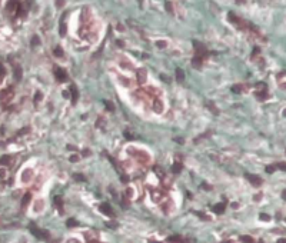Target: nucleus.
Returning a JSON list of instances; mask_svg holds the SVG:
<instances>
[{
    "label": "nucleus",
    "instance_id": "f257e3e1",
    "mask_svg": "<svg viewBox=\"0 0 286 243\" xmlns=\"http://www.w3.org/2000/svg\"><path fill=\"white\" fill-rule=\"evenodd\" d=\"M127 153H129L130 156L135 157L136 160L139 163H142V165H147V163L150 162V156H149L145 150H139V149H135V147H129V149H127Z\"/></svg>",
    "mask_w": 286,
    "mask_h": 243
},
{
    "label": "nucleus",
    "instance_id": "f03ea898",
    "mask_svg": "<svg viewBox=\"0 0 286 243\" xmlns=\"http://www.w3.org/2000/svg\"><path fill=\"white\" fill-rule=\"evenodd\" d=\"M227 17H229V20H230V22H232V23H233V24H235V26H236V27H239L240 30H246V29H248V27H249V24H248V23H246V22H243V20H242V19H240V17L235 16L233 13H229V14H227Z\"/></svg>",
    "mask_w": 286,
    "mask_h": 243
},
{
    "label": "nucleus",
    "instance_id": "7ed1b4c3",
    "mask_svg": "<svg viewBox=\"0 0 286 243\" xmlns=\"http://www.w3.org/2000/svg\"><path fill=\"white\" fill-rule=\"evenodd\" d=\"M13 96H14V92H13V87H11V86L6 87V89H3V90L0 92V102H2V103H7V102H10L11 99H13Z\"/></svg>",
    "mask_w": 286,
    "mask_h": 243
},
{
    "label": "nucleus",
    "instance_id": "20e7f679",
    "mask_svg": "<svg viewBox=\"0 0 286 243\" xmlns=\"http://www.w3.org/2000/svg\"><path fill=\"white\" fill-rule=\"evenodd\" d=\"M29 227H30V232H32L36 238H39V239H49L50 238V235H49L47 230H40V229H37L34 225H30Z\"/></svg>",
    "mask_w": 286,
    "mask_h": 243
},
{
    "label": "nucleus",
    "instance_id": "39448f33",
    "mask_svg": "<svg viewBox=\"0 0 286 243\" xmlns=\"http://www.w3.org/2000/svg\"><path fill=\"white\" fill-rule=\"evenodd\" d=\"M152 109H153V112L157 114L163 113V110H165V104H163V102L160 100V99H155L153 100V106H152Z\"/></svg>",
    "mask_w": 286,
    "mask_h": 243
},
{
    "label": "nucleus",
    "instance_id": "423d86ee",
    "mask_svg": "<svg viewBox=\"0 0 286 243\" xmlns=\"http://www.w3.org/2000/svg\"><path fill=\"white\" fill-rule=\"evenodd\" d=\"M258 89H260V90L256 92V97H258L259 100H266V99H268V90H266V86L260 83V85H258Z\"/></svg>",
    "mask_w": 286,
    "mask_h": 243
},
{
    "label": "nucleus",
    "instance_id": "0eeeda50",
    "mask_svg": "<svg viewBox=\"0 0 286 243\" xmlns=\"http://www.w3.org/2000/svg\"><path fill=\"white\" fill-rule=\"evenodd\" d=\"M54 76H56V80L60 82V83L67 80V73H66L63 69H59V67L54 69Z\"/></svg>",
    "mask_w": 286,
    "mask_h": 243
},
{
    "label": "nucleus",
    "instance_id": "6e6552de",
    "mask_svg": "<svg viewBox=\"0 0 286 243\" xmlns=\"http://www.w3.org/2000/svg\"><path fill=\"white\" fill-rule=\"evenodd\" d=\"M99 210L102 212V213H104V215L109 217H114V212L112 210V207H110L108 203H102V205L99 206Z\"/></svg>",
    "mask_w": 286,
    "mask_h": 243
},
{
    "label": "nucleus",
    "instance_id": "1a4fd4ad",
    "mask_svg": "<svg viewBox=\"0 0 286 243\" xmlns=\"http://www.w3.org/2000/svg\"><path fill=\"white\" fill-rule=\"evenodd\" d=\"M136 79H137V83H139V85H143L146 82V79H147V72H146L145 69H137V72H136Z\"/></svg>",
    "mask_w": 286,
    "mask_h": 243
},
{
    "label": "nucleus",
    "instance_id": "9d476101",
    "mask_svg": "<svg viewBox=\"0 0 286 243\" xmlns=\"http://www.w3.org/2000/svg\"><path fill=\"white\" fill-rule=\"evenodd\" d=\"M246 179H248L249 182H250V184H253V186H260L262 184V177H259V176H256V174H246Z\"/></svg>",
    "mask_w": 286,
    "mask_h": 243
},
{
    "label": "nucleus",
    "instance_id": "9b49d317",
    "mask_svg": "<svg viewBox=\"0 0 286 243\" xmlns=\"http://www.w3.org/2000/svg\"><path fill=\"white\" fill-rule=\"evenodd\" d=\"M193 46H194V50H196V56H200V57H202V56H205L206 54V47L203 46V44H200L199 42L194 40Z\"/></svg>",
    "mask_w": 286,
    "mask_h": 243
},
{
    "label": "nucleus",
    "instance_id": "f8f14e48",
    "mask_svg": "<svg viewBox=\"0 0 286 243\" xmlns=\"http://www.w3.org/2000/svg\"><path fill=\"white\" fill-rule=\"evenodd\" d=\"M20 5V0H9L7 5H6V9L9 11H13V10H17V7Z\"/></svg>",
    "mask_w": 286,
    "mask_h": 243
},
{
    "label": "nucleus",
    "instance_id": "ddd939ff",
    "mask_svg": "<svg viewBox=\"0 0 286 243\" xmlns=\"http://www.w3.org/2000/svg\"><path fill=\"white\" fill-rule=\"evenodd\" d=\"M278 83L282 89H286V72H282L278 75Z\"/></svg>",
    "mask_w": 286,
    "mask_h": 243
},
{
    "label": "nucleus",
    "instance_id": "4468645a",
    "mask_svg": "<svg viewBox=\"0 0 286 243\" xmlns=\"http://www.w3.org/2000/svg\"><path fill=\"white\" fill-rule=\"evenodd\" d=\"M192 65H193L194 69H200V67H202V65H203V57H200V56H194L193 59H192Z\"/></svg>",
    "mask_w": 286,
    "mask_h": 243
},
{
    "label": "nucleus",
    "instance_id": "2eb2a0df",
    "mask_svg": "<svg viewBox=\"0 0 286 243\" xmlns=\"http://www.w3.org/2000/svg\"><path fill=\"white\" fill-rule=\"evenodd\" d=\"M225 207H226V206H225V203H216L212 209H213V212H215L216 215H222V213L225 212Z\"/></svg>",
    "mask_w": 286,
    "mask_h": 243
},
{
    "label": "nucleus",
    "instance_id": "dca6fc26",
    "mask_svg": "<svg viewBox=\"0 0 286 243\" xmlns=\"http://www.w3.org/2000/svg\"><path fill=\"white\" fill-rule=\"evenodd\" d=\"M33 177V170H30V169H26L24 172H23V182H30V179Z\"/></svg>",
    "mask_w": 286,
    "mask_h": 243
},
{
    "label": "nucleus",
    "instance_id": "f3484780",
    "mask_svg": "<svg viewBox=\"0 0 286 243\" xmlns=\"http://www.w3.org/2000/svg\"><path fill=\"white\" fill-rule=\"evenodd\" d=\"M162 196H163V193L160 190H153V192H152V199L155 200V202H160V200H162Z\"/></svg>",
    "mask_w": 286,
    "mask_h": 243
},
{
    "label": "nucleus",
    "instance_id": "a211bd4d",
    "mask_svg": "<svg viewBox=\"0 0 286 243\" xmlns=\"http://www.w3.org/2000/svg\"><path fill=\"white\" fill-rule=\"evenodd\" d=\"M70 92H72V103L75 104V103L77 102V99H79V92H77V89H76L75 86L70 87Z\"/></svg>",
    "mask_w": 286,
    "mask_h": 243
},
{
    "label": "nucleus",
    "instance_id": "6ab92c4d",
    "mask_svg": "<svg viewBox=\"0 0 286 243\" xmlns=\"http://www.w3.org/2000/svg\"><path fill=\"white\" fill-rule=\"evenodd\" d=\"M22 76H23L22 67H20V66H16V67H14V79H16L17 82H20L22 80Z\"/></svg>",
    "mask_w": 286,
    "mask_h": 243
},
{
    "label": "nucleus",
    "instance_id": "aec40b11",
    "mask_svg": "<svg viewBox=\"0 0 286 243\" xmlns=\"http://www.w3.org/2000/svg\"><path fill=\"white\" fill-rule=\"evenodd\" d=\"M0 165H3V166H10L11 165V156H3L0 157Z\"/></svg>",
    "mask_w": 286,
    "mask_h": 243
},
{
    "label": "nucleus",
    "instance_id": "412c9836",
    "mask_svg": "<svg viewBox=\"0 0 286 243\" xmlns=\"http://www.w3.org/2000/svg\"><path fill=\"white\" fill-rule=\"evenodd\" d=\"M30 200H32V194L30 193H26L24 196H23V199H22V207L24 209L29 203H30Z\"/></svg>",
    "mask_w": 286,
    "mask_h": 243
},
{
    "label": "nucleus",
    "instance_id": "4be33fe9",
    "mask_svg": "<svg viewBox=\"0 0 286 243\" xmlns=\"http://www.w3.org/2000/svg\"><path fill=\"white\" fill-rule=\"evenodd\" d=\"M167 242L169 243H185L183 238H180V236H170V238H167Z\"/></svg>",
    "mask_w": 286,
    "mask_h": 243
},
{
    "label": "nucleus",
    "instance_id": "5701e85b",
    "mask_svg": "<svg viewBox=\"0 0 286 243\" xmlns=\"http://www.w3.org/2000/svg\"><path fill=\"white\" fill-rule=\"evenodd\" d=\"M240 242L242 243H255V239L252 238V236H249V235H243V236H240Z\"/></svg>",
    "mask_w": 286,
    "mask_h": 243
},
{
    "label": "nucleus",
    "instance_id": "b1692460",
    "mask_svg": "<svg viewBox=\"0 0 286 243\" xmlns=\"http://www.w3.org/2000/svg\"><path fill=\"white\" fill-rule=\"evenodd\" d=\"M180 170H182V163L175 162V165L172 166V172L175 173V174H178V173H180Z\"/></svg>",
    "mask_w": 286,
    "mask_h": 243
},
{
    "label": "nucleus",
    "instance_id": "393cba45",
    "mask_svg": "<svg viewBox=\"0 0 286 243\" xmlns=\"http://www.w3.org/2000/svg\"><path fill=\"white\" fill-rule=\"evenodd\" d=\"M176 79H178V82H180V83L185 80V73L182 69H176Z\"/></svg>",
    "mask_w": 286,
    "mask_h": 243
},
{
    "label": "nucleus",
    "instance_id": "a878e982",
    "mask_svg": "<svg viewBox=\"0 0 286 243\" xmlns=\"http://www.w3.org/2000/svg\"><path fill=\"white\" fill-rule=\"evenodd\" d=\"M43 100V93L42 92H36V94H34V103L37 104V103H40Z\"/></svg>",
    "mask_w": 286,
    "mask_h": 243
},
{
    "label": "nucleus",
    "instance_id": "bb28decb",
    "mask_svg": "<svg viewBox=\"0 0 286 243\" xmlns=\"http://www.w3.org/2000/svg\"><path fill=\"white\" fill-rule=\"evenodd\" d=\"M243 90H245V86H242V85H236V86L232 87V92L235 93H242Z\"/></svg>",
    "mask_w": 286,
    "mask_h": 243
},
{
    "label": "nucleus",
    "instance_id": "cd10ccee",
    "mask_svg": "<svg viewBox=\"0 0 286 243\" xmlns=\"http://www.w3.org/2000/svg\"><path fill=\"white\" fill-rule=\"evenodd\" d=\"M0 179L6 180L7 179V169L6 168H0Z\"/></svg>",
    "mask_w": 286,
    "mask_h": 243
},
{
    "label": "nucleus",
    "instance_id": "c85d7f7f",
    "mask_svg": "<svg viewBox=\"0 0 286 243\" xmlns=\"http://www.w3.org/2000/svg\"><path fill=\"white\" fill-rule=\"evenodd\" d=\"M104 124H106V122H104V119L103 117H99L96 122V127H100V129H103L104 127Z\"/></svg>",
    "mask_w": 286,
    "mask_h": 243
},
{
    "label": "nucleus",
    "instance_id": "c756f323",
    "mask_svg": "<svg viewBox=\"0 0 286 243\" xmlns=\"http://www.w3.org/2000/svg\"><path fill=\"white\" fill-rule=\"evenodd\" d=\"M54 203H56V206L59 207V210H62L63 203H62V197H60V196H56V197H54Z\"/></svg>",
    "mask_w": 286,
    "mask_h": 243
},
{
    "label": "nucleus",
    "instance_id": "7c9ffc66",
    "mask_svg": "<svg viewBox=\"0 0 286 243\" xmlns=\"http://www.w3.org/2000/svg\"><path fill=\"white\" fill-rule=\"evenodd\" d=\"M207 107L210 109V112H213L215 114H219V110L216 109V106L213 104V103H210V102H207Z\"/></svg>",
    "mask_w": 286,
    "mask_h": 243
},
{
    "label": "nucleus",
    "instance_id": "2f4dec72",
    "mask_svg": "<svg viewBox=\"0 0 286 243\" xmlns=\"http://www.w3.org/2000/svg\"><path fill=\"white\" fill-rule=\"evenodd\" d=\"M66 225H67V227L77 226V220H76V219H69V220L66 222Z\"/></svg>",
    "mask_w": 286,
    "mask_h": 243
},
{
    "label": "nucleus",
    "instance_id": "473e14b6",
    "mask_svg": "<svg viewBox=\"0 0 286 243\" xmlns=\"http://www.w3.org/2000/svg\"><path fill=\"white\" fill-rule=\"evenodd\" d=\"M53 53H54V56H57V57H62V56H63V50H62V49H60L59 46H57V47L54 49V52H53Z\"/></svg>",
    "mask_w": 286,
    "mask_h": 243
},
{
    "label": "nucleus",
    "instance_id": "72a5a7b5",
    "mask_svg": "<svg viewBox=\"0 0 286 243\" xmlns=\"http://www.w3.org/2000/svg\"><path fill=\"white\" fill-rule=\"evenodd\" d=\"M156 46H157L159 49H165V47L167 46V43H166V42H163V40H157V42H156Z\"/></svg>",
    "mask_w": 286,
    "mask_h": 243
},
{
    "label": "nucleus",
    "instance_id": "f704fd0d",
    "mask_svg": "<svg viewBox=\"0 0 286 243\" xmlns=\"http://www.w3.org/2000/svg\"><path fill=\"white\" fill-rule=\"evenodd\" d=\"M276 169H281V170H283V172H286V162H281L276 165Z\"/></svg>",
    "mask_w": 286,
    "mask_h": 243
},
{
    "label": "nucleus",
    "instance_id": "c9c22d12",
    "mask_svg": "<svg viewBox=\"0 0 286 243\" xmlns=\"http://www.w3.org/2000/svg\"><path fill=\"white\" fill-rule=\"evenodd\" d=\"M59 33H60V36H65V34H66V24H63V22L60 23V30H59Z\"/></svg>",
    "mask_w": 286,
    "mask_h": 243
},
{
    "label": "nucleus",
    "instance_id": "e433bc0d",
    "mask_svg": "<svg viewBox=\"0 0 286 243\" xmlns=\"http://www.w3.org/2000/svg\"><path fill=\"white\" fill-rule=\"evenodd\" d=\"M65 3H66V0H56V7H57V9H62V7L65 6Z\"/></svg>",
    "mask_w": 286,
    "mask_h": 243
},
{
    "label": "nucleus",
    "instance_id": "4c0bfd02",
    "mask_svg": "<svg viewBox=\"0 0 286 243\" xmlns=\"http://www.w3.org/2000/svg\"><path fill=\"white\" fill-rule=\"evenodd\" d=\"M276 170V165H272V166H266V173H273Z\"/></svg>",
    "mask_w": 286,
    "mask_h": 243
},
{
    "label": "nucleus",
    "instance_id": "58836bf2",
    "mask_svg": "<svg viewBox=\"0 0 286 243\" xmlns=\"http://www.w3.org/2000/svg\"><path fill=\"white\" fill-rule=\"evenodd\" d=\"M69 160H70L72 163H76V162H79V155H72V156L69 157Z\"/></svg>",
    "mask_w": 286,
    "mask_h": 243
},
{
    "label": "nucleus",
    "instance_id": "ea45409f",
    "mask_svg": "<svg viewBox=\"0 0 286 243\" xmlns=\"http://www.w3.org/2000/svg\"><path fill=\"white\" fill-rule=\"evenodd\" d=\"M166 10L169 11V13H173V5L170 3V2H167L166 3Z\"/></svg>",
    "mask_w": 286,
    "mask_h": 243
},
{
    "label": "nucleus",
    "instance_id": "a19ab883",
    "mask_svg": "<svg viewBox=\"0 0 286 243\" xmlns=\"http://www.w3.org/2000/svg\"><path fill=\"white\" fill-rule=\"evenodd\" d=\"M155 172H157V176H159V177H163V170L159 168V166H156V168H155Z\"/></svg>",
    "mask_w": 286,
    "mask_h": 243
},
{
    "label": "nucleus",
    "instance_id": "79ce46f5",
    "mask_svg": "<svg viewBox=\"0 0 286 243\" xmlns=\"http://www.w3.org/2000/svg\"><path fill=\"white\" fill-rule=\"evenodd\" d=\"M133 193H135V192H133V189H132V187H127V189H126V194H127V197H132V196H133Z\"/></svg>",
    "mask_w": 286,
    "mask_h": 243
},
{
    "label": "nucleus",
    "instance_id": "37998d69",
    "mask_svg": "<svg viewBox=\"0 0 286 243\" xmlns=\"http://www.w3.org/2000/svg\"><path fill=\"white\" fill-rule=\"evenodd\" d=\"M39 44V37L37 36H33V39H32V46H37Z\"/></svg>",
    "mask_w": 286,
    "mask_h": 243
},
{
    "label": "nucleus",
    "instance_id": "c03bdc74",
    "mask_svg": "<svg viewBox=\"0 0 286 243\" xmlns=\"http://www.w3.org/2000/svg\"><path fill=\"white\" fill-rule=\"evenodd\" d=\"M75 180H79V182H85V176H82V174H75Z\"/></svg>",
    "mask_w": 286,
    "mask_h": 243
},
{
    "label": "nucleus",
    "instance_id": "a18cd8bd",
    "mask_svg": "<svg viewBox=\"0 0 286 243\" xmlns=\"http://www.w3.org/2000/svg\"><path fill=\"white\" fill-rule=\"evenodd\" d=\"M260 219H262V220H265V222H268V220H270V216H268V215H265V213H262V215H260Z\"/></svg>",
    "mask_w": 286,
    "mask_h": 243
},
{
    "label": "nucleus",
    "instance_id": "49530a36",
    "mask_svg": "<svg viewBox=\"0 0 286 243\" xmlns=\"http://www.w3.org/2000/svg\"><path fill=\"white\" fill-rule=\"evenodd\" d=\"M6 75V70L5 67H3V65H0V77H3V76Z\"/></svg>",
    "mask_w": 286,
    "mask_h": 243
},
{
    "label": "nucleus",
    "instance_id": "de8ad7c7",
    "mask_svg": "<svg viewBox=\"0 0 286 243\" xmlns=\"http://www.w3.org/2000/svg\"><path fill=\"white\" fill-rule=\"evenodd\" d=\"M106 107H108L109 110H114V107L112 106V103H109V102H106Z\"/></svg>",
    "mask_w": 286,
    "mask_h": 243
},
{
    "label": "nucleus",
    "instance_id": "09e8293b",
    "mask_svg": "<svg viewBox=\"0 0 286 243\" xmlns=\"http://www.w3.org/2000/svg\"><path fill=\"white\" fill-rule=\"evenodd\" d=\"M260 197H262V194H260V193L255 194V197H253V199H255V202H258V200H260Z\"/></svg>",
    "mask_w": 286,
    "mask_h": 243
},
{
    "label": "nucleus",
    "instance_id": "8fccbe9b",
    "mask_svg": "<svg viewBox=\"0 0 286 243\" xmlns=\"http://www.w3.org/2000/svg\"><path fill=\"white\" fill-rule=\"evenodd\" d=\"M124 136L127 137V140H132V139H133V136H130V135H129V132H124Z\"/></svg>",
    "mask_w": 286,
    "mask_h": 243
},
{
    "label": "nucleus",
    "instance_id": "3c124183",
    "mask_svg": "<svg viewBox=\"0 0 286 243\" xmlns=\"http://www.w3.org/2000/svg\"><path fill=\"white\" fill-rule=\"evenodd\" d=\"M122 180H123L124 183H127V180H129V177H127L126 174H122Z\"/></svg>",
    "mask_w": 286,
    "mask_h": 243
},
{
    "label": "nucleus",
    "instance_id": "603ef678",
    "mask_svg": "<svg viewBox=\"0 0 286 243\" xmlns=\"http://www.w3.org/2000/svg\"><path fill=\"white\" fill-rule=\"evenodd\" d=\"M67 243H79V240H77V239H70Z\"/></svg>",
    "mask_w": 286,
    "mask_h": 243
},
{
    "label": "nucleus",
    "instance_id": "864d4df0",
    "mask_svg": "<svg viewBox=\"0 0 286 243\" xmlns=\"http://www.w3.org/2000/svg\"><path fill=\"white\" fill-rule=\"evenodd\" d=\"M83 156H90V152H89V150H85V152H83Z\"/></svg>",
    "mask_w": 286,
    "mask_h": 243
},
{
    "label": "nucleus",
    "instance_id": "5fc2aeb1",
    "mask_svg": "<svg viewBox=\"0 0 286 243\" xmlns=\"http://www.w3.org/2000/svg\"><path fill=\"white\" fill-rule=\"evenodd\" d=\"M282 197L286 200V190H283V192H282Z\"/></svg>",
    "mask_w": 286,
    "mask_h": 243
},
{
    "label": "nucleus",
    "instance_id": "6e6d98bb",
    "mask_svg": "<svg viewBox=\"0 0 286 243\" xmlns=\"http://www.w3.org/2000/svg\"><path fill=\"white\" fill-rule=\"evenodd\" d=\"M67 149H70V150H77V149H76V147H73V146H70V145L67 146Z\"/></svg>",
    "mask_w": 286,
    "mask_h": 243
},
{
    "label": "nucleus",
    "instance_id": "4d7b16f0",
    "mask_svg": "<svg viewBox=\"0 0 286 243\" xmlns=\"http://www.w3.org/2000/svg\"><path fill=\"white\" fill-rule=\"evenodd\" d=\"M278 243H286V239H279V240H278Z\"/></svg>",
    "mask_w": 286,
    "mask_h": 243
},
{
    "label": "nucleus",
    "instance_id": "13d9d810",
    "mask_svg": "<svg viewBox=\"0 0 286 243\" xmlns=\"http://www.w3.org/2000/svg\"><path fill=\"white\" fill-rule=\"evenodd\" d=\"M63 97H69V92H63Z\"/></svg>",
    "mask_w": 286,
    "mask_h": 243
},
{
    "label": "nucleus",
    "instance_id": "bf43d9fd",
    "mask_svg": "<svg viewBox=\"0 0 286 243\" xmlns=\"http://www.w3.org/2000/svg\"><path fill=\"white\" fill-rule=\"evenodd\" d=\"M87 243H99V242H97V240H89Z\"/></svg>",
    "mask_w": 286,
    "mask_h": 243
},
{
    "label": "nucleus",
    "instance_id": "052dcab7",
    "mask_svg": "<svg viewBox=\"0 0 286 243\" xmlns=\"http://www.w3.org/2000/svg\"><path fill=\"white\" fill-rule=\"evenodd\" d=\"M137 2H139V5L140 6H143V0H137Z\"/></svg>",
    "mask_w": 286,
    "mask_h": 243
},
{
    "label": "nucleus",
    "instance_id": "680f3d73",
    "mask_svg": "<svg viewBox=\"0 0 286 243\" xmlns=\"http://www.w3.org/2000/svg\"><path fill=\"white\" fill-rule=\"evenodd\" d=\"M222 243H232V242H230V240H223Z\"/></svg>",
    "mask_w": 286,
    "mask_h": 243
},
{
    "label": "nucleus",
    "instance_id": "e2e57ef3",
    "mask_svg": "<svg viewBox=\"0 0 286 243\" xmlns=\"http://www.w3.org/2000/svg\"><path fill=\"white\" fill-rule=\"evenodd\" d=\"M283 116H286V109H285V110H283Z\"/></svg>",
    "mask_w": 286,
    "mask_h": 243
},
{
    "label": "nucleus",
    "instance_id": "0e129e2a",
    "mask_svg": "<svg viewBox=\"0 0 286 243\" xmlns=\"http://www.w3.org/2000/svg\"><path fill=\"white\" fill-rule=\"evenodd\" d=\"M152 243H155V242H152Z\"/></svg>",
    "mask_w": 286,
    "mask_h": 243
},
{
    "label": "nucleus",
    "instance_id": "69168bd1",
    "mask_svg": "<svg viewBox=\"0 0 286 243\" xmlns=\"http://www.w3.org/2000/svg\"><path fill=\"white\" fill-rule=\"evenodd\" d=\"M285 222H286V219H285Z\"/></svg>",
    "mask_w": 286,
    "mask_h": 243
}]
</instances>
